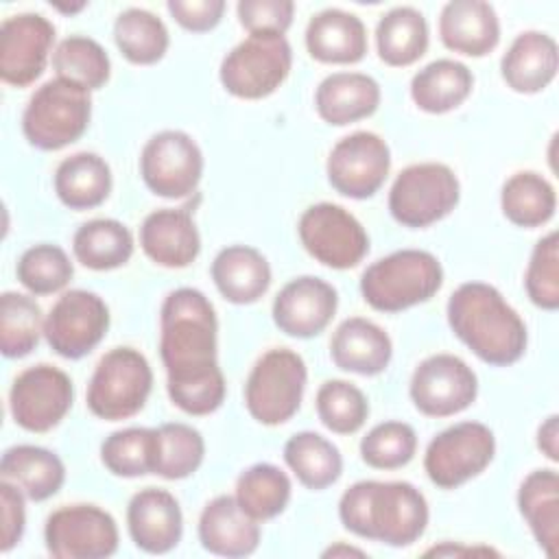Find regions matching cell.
<instances>
[{
    "instance_id": "41",
    "label": "cell",
    "mask_w": 559,
    "mask_h": 559,
    "mask_svg": "<svg viewBox=\"0 0 559 559\" xmlns=\"http://www.w3.org/2000/svg\"><path fill=\"white\" fill-rule=\"evenodd\" d=\"M157 430L155 472L166 480H181L192 476L205 456V441L201 432L188 424L170 421Z\"/></svg>"
},
{
    "instance_id": "52",
    "label": "cell",
    "mask_w": 559,
    "mask_h": 559,
    "mask_svg": "<svg viewBox=\"0 0 559 559\" xmlns=\"http://www.w3.org/2000/svg\"><path fill=\"white\" fill-rule=\"evenodd\" d=\"M85 7H87L85 2H79V4H74V7H63V4H55V9H57V11H61V13H68V15H70V13H79V11H83Z\"/></svg>"
},
{
    "instance_id": "10",
    "label": "cell",
    "mask_w": 559,
    "mask_h": 559,
    "mask_svg": "<svg viewBox=\"0 0 559 559\" xmlns=\"http://www.w3.org/2000/svg\"><path fill=\"white\" fill-rule=\"evenodd\" d=\"M496 454V437L480 421H459L441 430L426 448L424 469L441 489H456L483 474Z\"/></svg>"
},
{
    "instance_id": "20",
    "label": "cell",
    "mask_w": 559,
    "mask_h": 559,
    "mask_svg": "<svg viewBox=\"0 0 559 559\" xmlns=\"http://www.w3.org/2000/svg\"><path fill=\"white\" fill-rule=\"evenodd\" d=\"M127 526L133 544L151 555L170 552L183 533V515L177 498L159 487L133 493L127 507Z\"/></svg>"
},
{
    "instance_id": "23",
    "label": "cell",
    "mask_w": 559,
    "mask_h": 559,
    "mask_svg": "<svg viewBox=\"0 0 559 559\" xmlns=\"http://www.w3.org/2000/svg\"><path fill=\"white\" fill-rule=\"evenodd\" d=\"M439 37L452 52L485 57L500 41L496 9L485 0H452L439 15Z\"/></svg>"
},
{
    "instance_id": "37",
    "label": "cell",
    "mask_w": 559,
    "mask_h": 559,
    "mask_svg": "<svg viewBox=\"0 0 559 559\" xmlns=\"http://www.w3.org/2000/svg\"><path fill=\"white\" fill-rule=\"evenodd\" d=\"M114 41L129 63L153 66L164 59L170 35L155 13L131 7L116 17Z\"/></svg>"
},
{
    "instance_id": "30",
    "label": "cell",
    "mask_w": 559,
    "mask_h": 559,
    "mask_svg": "<svg viewBox=\"0 0 559 559\" xmlns=\"http://www.w3.org/2000/svg\"><path fill=\"white\" fill-rule=\"evenodd\" d=\"M518 509L539 548L555 557L559 542V474L550 467L533 469L518 489Z\"/></svg>"
},
{
    "instance_id": "14",
    "label": "cell",
    "mask_w": 559,
    "mask_h": 559,
    "mask_svg": "<svg viewBox=\"0 0 559 559\" xmlns=\"http://www.w3.org/2000/svg\"><path fill=\"white\" fill-rule=\"evenodd\" d=\"M109 330V308L92 290L74 288L63 293L50 308L44 336L50 349L63 358L87 356Z\"/></svg>"
},
{
    "instance_id": "24",
    "label": "cell",
    "mask_w": 559,
    "mask_h": 559,
    "mask_svg": "<svg viewBox=\"0 0 559 559\" xmlns=\"http://www.w3.org/2000/svg\"><path fill=\"white\" fill-rule=\"evenodd\" d=\"M559 68L557 41L542 31L520 33L500 61L504 83L518 94H537L546 90Z\"/></svg>"
},
{
    "instance_id": "9",
    "label": "cell",
    "mask_w": 559,
    "mask_h": 559,
    "mask_svg": "<svg viewBox=\"0 0 559 559\" xmlns=\"http://www.w3.org/2000/svg\"><path fill=\"white\" fill-rule=\"evenodd\" d=\"M461 199L454 170L439 162L406 166L389 190V212L404 227H428L445 218Z\"/></svg>"
},
{
    "instance_id": "51",
    "label": "cell",
    "mask_w": 559,
    "mask_h": 559,
    "mask_svg": "<svg viewBox=\"0 0 559 559\" xmlns=\"http://www.w3.org/2000/svg\"><path fill=\"white\" fill-rule=\"evenodd\" d=\"M347 555H356V557H365V552L360 548H354V546H345V544H336V546H330L323 557H347Z\"/></svg>"
},
{
    "instance_id": "47",
    "label": "cell",
    "mask_w": 559,
    "mask_h": 559,
    "mask_svg": "<svg viewBox=\"0 0 559 559\" xmlns=\"http://www.w3.org/2000/svg\"><path fill=\"white\" fill-rule=\"evenodd\" d=\"M238 22L249 35H284L295 15L293 0H240Z\"/></svg>"
},
{
    "instance_id": "11",
    "label": "cell",
    "mask_w": 559,
    "mask_h": 559,
    "mask_svg": "<svg viewBox=\"0 0 559 559\" xmlns=\"http://www.w3.org/2000/svg\"><path fill=\"white\" fill-rule=\"evenodd\" d=\"M297 234L304 249L323 266L352 269L369 253L362 223L336 203H314L299 216Z\"/></svg>"
},
{
    "instance_id": "35",
    "label": "cell",
    "mask_w": 559,
    "mask_h": 559,
    "mask_svg": "<svg viewBox=\"0 0 559 559\" xmlns=\"http://www.w3.org/2000/svg\"><path fill=\"white\" fill-rule=\"evenodd\" d=\"M284 461L297 480L314 491L334 485L343 474V456L338 448L312 430L297 432L286 441Z\"/></svg>"
},
{
    "instance_id": "8",
    "label": "cell",
    "mask_w": 559,
    "mask_h": 559,
    "mask_svg": "<svg viewBox=\"0 0 559 559\" xmlns=\"http://www.w3.org/2000/svg\"><path fill=\"white\" fill-rule=\"evenodd\" d=\"M293 50L284 35H249L221 61V85L236 98L271 96L290 74Z\"/></svg>"
},
{
    "instance_id": "48",
    "label": "cell",
    "mask_w": 559,
    "mask_h": 559,
    "mask_svg": "<svg viewBox=\"0 0 559 559\" xmlns=\"http://www.w3.org/2000/svg\"><path fill=\"white\" fill-rule=\"evenodd\" d=\"M223 0H168L166 9L173 20L192 33H207L223 20Z\"/></svg>"
},
{
    "instance_id": "32",
    "label": "cell",
    "mask_w": 559,
    "mask_h": 559,
    "mask_svg": "<svg viewBox=\"0 0 559 559\" xmlns=\"http://www.w3.org/2000/svg\"><path fill=\"white\" fill-rule=\"evenodd\" d=\"M474 87L472 70L456 59H437L411 81V98L426 114H448L463 105Z\"/></svg>"
},
{
    "instance_id": "42",
    "label": "cell",
    "mask_w": 559,
    "mask_h": 559,
    "mask_svg": "<svg viewBox=\"0 0 559 559\" xmlns=\"http://www.w3.org/2000/svg\"><path fill=\"white\" fill-rule=\"evenodd\" d=\"M157 430L155 428H122L111 432L100 445L103 465L122 478H138L155 472Z\"/></svg>"
},
{
    "instance_id": "31",
    "label": "cell",
    "mask_w": 559,
    "mask_h": 559,
    "mask_svg": "<svg viewBox=\"0 0 559 559\" xmlns=\"http://www.w3.org/2000/svg\"><path fill=\"white\" fill-rule=\"evenodd\" d=\"M55 192L70 210L81 212L98 207L111 192L109 164L90 151L61 159L55 170Z\"/></svg>"
},
{
    "instance_id": "29",
    "label": "cell",
    "mask_w": 559,
    "mask_h": 559,
    "mask_svg": "<svg viewBox=\"0 0 559 559\" xmlns=\"http://www.w3.org/2000/svg\"><path fill=\"white\" fill-rule=\"evenodd\" d=\"M0 476L2 480L13 483L28 500L41 502L52 498L63 487L66 467L55 452L22 443L2 454Z\"/></svg>"
},
{
    "instance_id": "2",
    "label": "cell",
    "mask_w": 559,
    "mask_h": 559,
    "mask_svg": "<svg viewBox=\"0 0 559 559\" xmlns=\"http://www.w3.org/2000/svg\"><path fill=\"white\" fill-rule=\"evenodd\" d=\"M341 524L365 539L411 546L428 526V502L406 480H358L338 500Z\"/></svg>"
},
{
    "instance_id": "33",
    "label": "cell",
    "mask_w": 559,
    "mask_h": 559,
    "mask_svg": "<svg viewBox=\"0 0 559 559\" xmlns=\"http://www.w3.org/2000/svg\"><path fill=\"white\" fill-rule=\"evenodd\" d=\"M378 57L393 68L413 66L428 50V24L415 7L386 11L376 26Z\"/></svg>"
},
{
    "instance_id": "19",
    "label": "cell",
    "mask_w": 559,
    "mask_h": 559,
    "mask_svg": "<svg viewBox=\"0 0 559 559\" xmlns=\"http://www.w3.org/2000/svg\"><path fill=\"white\" fill-rule=\"evenodd\" d=\"M338 295L332 284L314 275L290 280L273 299V321L295 338L321 334L336 314Z\"/></svg>"
},
{
    "instance_id": "38",
    "label": "cell",
    "mask_w": 559,
    "mask_h": 559,
    "mask_svg": "<svg viewBox=\"0 0 559 559\" xmlns=\"http://www.w3.org/2000/svg\"><path fill=\"white\" fill-rule=\"evenodd\" d=\"M290 478L273 463H255L236 480L238 504L258 522L273 520L288 507Z\"/></svg>"
},
{
    "instance_id": "16",
    "label": "cell",
    "mask_w": 559,
    "mask_h": 559,
    "mask_svg": "<svg viewBox=\"0 0 559 559\" xmlns=\"http://www.w3.org/2000/svg\"><path fill=\"white\" fill-rule=\"evenodd\" d=\"M391 168L389 144L371 131H354L341 138L325 164L330 186L349 199H369L386 181Z\"/></svg>"
},
{
    "instance_id": "21",
    "label": "cell",
    "mask_w": 559,
    "mask_h": 559,
    "mask_svg": "<svg viewBox=\"0 0 559 559\" xmlns=\"http://www.w3.org/2000/svg\"><path fill=\"white\" fill-rule=\"evenodd\" d=\"M140 247L155 264L183 269L197 260L201 236L186 207H162L142 221Z\"/></svg>"
},
{
    "instance_id": "5",
    "label": "cell",
    "mask_w": 559,
    "mask_h": 559,
    "mask_svg": "<svg viewBox=\"0 0 559 559\" xmlns=\"http://www.w3.org/2000/svg\"><path fill=\"white\" fill-rule=\"evenodd\" d=\"M92 96L85 87L66 79H50L28 98L22 114V131L31 146L59 151L76 142L90 127Z\"/></svg>"
},
{
    "instance_id": "27",
    "label": "cell",
    "mask_w": 559,
    "mask_h": 559,
    "mask_svg": "<svg viewBox=\"0 0 559 559\" xmlns=\"http://www.w3.org/2000/svg\"><path fill=\"white\" fill-rule=\"evenodd\" d=\"M306 48L321 63H358L367 52V28L349 11L323 9L306 26Z\"/></svg>"
},
{
    "instance_id": "18",
    "label": "cell",
    "mask_w": 559,
    "mask_h": 559,
    "mask_svg": "<svg viewBox=\"0 0 559 559\" xmlns=\"http://www.w3.org/2000/svg\"><path fill=\"white\" fill-rule=\"evenodd\" d=\"M55 26L39 13H17L0 26V76L4 83L26 87L46 70Z\"/></svg>"
},
{
    "instance_id": "17",
    "label": "cell",
    "mask_w": 559,
    "mask_h": 559,
    "mask_svg": "<svg viewBox=\"0 0 559 559\" xmlns=\"http://www.w3.org/2000/svg\"><path fill=\"white\" fill-rule=\"evenodd\" d=\"M408 391L419 413L428 417H450L474 404L478 378L463 358L435 354L415 367Z\"/></svg>"
},
{
    "instance_id": "36",
    "label": "cell",
    "mask_w": 559,
    "mask_h": 559,
    "mask_svg": "<svg viewBox=\"0 0 559 559\" xmlns=\"http://www.w3.org/2000/svg\"><path fill=\"white\" fill-rule=\"evenodd\" d=\"M500 207L507 221L518 227L546 225L557 210V192L552 183L533 170L511 175L500 190Z\"/></svg>"
},
{
    "instance_id": "6",
    "label": "cell",
    "mask_w": 559,
    "mask_h": 559,
    "mask_svg": "<svg viewBox=\"0 0 559 559\" xmlns=\"http://www.w3.org/2000/svg\"><path fill=\"white\" fill-rule=\"evenodd\" d=\"M153 389V371L144 354L114 347L96 365L87 384V408L105 421L129 419L140 413Z\"/></svg>"
},
{
    "instance_id": "39",
    "label": "cell",
    "mask_w": 559,
    "mask_h": 559,
    "mask_svg": "<svg viewBox=\"0 0 559 559\" xmlns=\"http://www.w3.org/2000/svg\"><path fill=\"white\" fill-rule=\"evenodd\" d=\"M52 68L59 79L76 83L87 92L100 90L111 74V61L105 48L85 35L61 39L52 52Z\"/></svg>"
},
{
    "instance_id": "44",
    "label": "cell",
    "mask_w": 559,
    "mask_h": 559,
    "mask_svg": "<svg viewBox=\"0 0 559 559\" xmlns=\"http://www.w3.org/2000/svg\"><path fill=\"white\" fill-rule=\"evenodd\" d=\"M317 415L328 430L352 435L365 426L369 402L356 384L347 380H328L317 391Z\"/></svg>"
},
{
    "instance_id": "28",
    "label": "cell",
    "mask_w": 559,
    "mask_h": 559,
    "mask_svg": "<svg viewBox=\"0 0 559 559\" xmlns=\"http://www.w3.org/2000/svg\"><path fill=\"white\" fill-rule=\"evenodd\" d=\"M212 280L218 293L238 306L258 301L271 286L269 260L249 245H229L212 262Z\"/></svg>"
},
{
    "instance_id": "25",
    "label": "cell",
    "mask_w": 559,
    "mask_h": 559,
    "mask_svg": "<svg viewBox=\"0 0 559 559\" xmlns=\"http://www.w3.org/2000/svg\"><path fill=\"white\" fill-rule=\"evenodd\" d=\"M330 356L332 362L343 371L378 376L391 362L393 343L389 334L373 321L349 317L332 334Z\"/></svg>"
},
{
    "instance_id": "4",
    "label": "cell",
    "mask_w": 559,
    "mask_h": 559,
    "mask_svg": "<svg viewBox=\"0 0 559 559\" xmlns=\"http://www.w3.org/2000/svg\"><path fill=\"white\" fill-rule=\"evenodd\" d=\"M441 284L443 269L437 255L424 249H400L365 269L360 293L378 312H402L428 301Z\"/></svg>"
},
{
    "instance_id": "13",
    "label": "cell",
    "mask_w": 559,
    "mask_h": 559,
    "mask_svg": "<svg viewBox=\"0 0 559 559\" xmlns=\"http://www.w3.org/2000/svg\"><path fill=\"white\" fill-rule=\"evenodd\" d=\"M46 550L57 559H105L118 550V526L96 504H68L52 511L44 526Z\"/></svg>"
},
{
    "instance_id": "12",
    "label": "cell",
    "mask_w": 559,
    "mask_h": 559,
    "mask_svg": "<svg viewBox=\"0 0 559 559\" xmlns=\"http://www.w3.org/2000/svg\"><path fill=\"white\" fill-rule=\"evenodd\" d=\"M140 175L153 194L183 199L203 177V153L186 131H159L140 153Z\"/></svg>"
},
{
    "instance_id": "45",
    "label": "cell",
    "mask_w": 559,
    "mask_h": 559,
    "mask_svg": "<svg viewBox=\"0 0 559 559\" xmlns=\"http://www.w3.org/2000/svg\"><path fill=\"white\" fill-rule=\"evenodd\" d=\"M417 450V435L411 424L382 421L360 441V459L373 469H397L411 463Z\"/></svg>"
},
{
    "instance_id": "46",
    "label": "cell",
    "mask_w": 559,
    "mask_h": 559,
    "mask_svg": "<svg viewBox=\"0 0 559 559\" xmlns=\"http://www.w3.org/2000/svg\"><path fill=\"white\" fill-rule=\"evenodd\" d=\"M524 288L528 299L542 310L559 308V236L557 231L546 234L533 247L526 273Z\"/></svg>"
},
{
    "instance_id": "7",
    "label": "cell",
    "mask_w": 559,
    "mask_h": 559,
    "mask_svg": "<svg viewBox=\"0 0 559 559\" xmlns=\"http://www.w3.org/2000/svg\"><path fill=\"white\" fill-rule=\"evenodd\" d=\"M306 382L308 369L297 352L286 347L269 349L249 371L245 406L249 415L264 426L284 424L299 411Z\"/></svg>"
},
{
    "instance_id": "49",
    "label": "cell",
    "mask_w": 559,
    "mask_h": 559,
    "mask_svg": "<svg viewBox=\"0 0 559 559\" xmlns=\"http://www.w3.org/2000/svg\"><path fill=\"white\" fill-rule=\"evenodd\" d=\"M24 493L9 480L0 483V504H2V552H9L24 535L26 509Z\"/></svg>"
},
{
    "instance_id": "15",
    "label": "cell",
    "mask_w": 559,
    "mask_h": 559,
    "mask_svg": "<svg viewBox=\"0 0 559 559\" xmlns=\"http://www.w3.org/2000/svg\"><path fill=\"white\" fill-rule=\"evenodd\" d=\"M74 386L66 371L52 365L24 369L11 384L9 408L13 421L28 432H48L72 408Z\"/></svg>"
},
{
    "instance_id": "43",
    "label": "cell",
    "mask_w": 559,
    "mask_h": 559,
    "mask_svg": "<svg viewBox=\"0 0 559 559\" xmlns=\"http://www.w3.org/2000/svg\"><path fill=\"white\" fill-rule=\"evenodd\" d=\"M15 273L28 293L52 295L70 284L74 266L61 247L39 242L22 253Z\"/></svg>"
},
{
    "instance_id": "22",
    "label": "cell",
    "mask_w": 559,
    "mask_h": 559,
    "mask_svg": "<svg viewBox=\"0 0 559 559\" xmlns=\"http://www.w3.org/2000/svg\"><path fill=\"white\" fill-rule=\"evenodd\" d=\"M199 542L218 557H247L260 544V524L236 496H216L199 515Z\"/></svg>"
},
{
    "instance_id": "50",
    "label": "cell",
    "mask_w": 559,
    "mask_h": 559,
    "mask_svg": "<svg viewBox=\"0 0 559 559\" xmlns=\"http://www.w3.org/2000/svg\"><path fill=\"white\" fill-rule=\"evenodd\" d=\"M537 448L552 461H559V417L550 415L537 428Z\"/></svg>"
},
{
    "instance_id": "40",
    "label": "cell",
    "mask_w": 559,
    "mask_h": 559,
    "mask_svg": "<svg viewBox=\"0 0 559 559\" xmlns=\"http://www.w3.org/2000/svg\"><path fill=\"white\" fill-rule=\"evenodd\" d=\"M39 304L22 293L7 290L0 297V349L7 358L28 356L44 334Z\"/></svg>"
},
{
    "instance_id": "34",
    "label": "cell",
    "mask_w": 559,
    "mask_h": 559,
    "mask_svg": "<svg viewBox=\"0 0 559 559\" xmlns=\"http://www.w3.org/2000/svg\"><path fill=\"white\" fill-rule=\"evenodd\" d=\"M72 251L85 269L111 271L131 260L133 236L116 218H94L74 231Z\"/></svg>"
},
{
    "instance_id": "26",
    "label": "cell",
    "mask_w": 559,
    "mask_h": 559,
    "mask_svg": "<svg viewBox=\"0 0 559 559\" xmlns=\"http://www.w3.org/2000/svg\"><path fill=\"white\" fill-rule=\"evenodd\" d=\"M380 85L373 76L362 72H332L317 92L314 107L323 122L345 127L369 118L380 105Z\"/></svg>"
},
{
    "instance_id": "1",
    "label": "cell",
    "mask_w": 559,
    "mask_h": 559,
    "mask_svg": "<svg viewBox=\"0 0 559 559\" xmlns=\"http://www.w3.org/2000/svg\"><path fill=\"white\" fill-rule=\"evenodd\" d=\"M216 336V312L201 290L183 286L166 295L159 310V356L168 397L188 415H210L225 400Z\"/></svg>"
},
{
    "instance_id": "3",
    "label": "cell",
    "mask_w": 559,
    "mask_h": 559,
    "mask_svg": "<svg viewBox=\"0 0 559 559\" xmlns=\"http://www.w3.org/2000/svg\"><path fill=\"white\" fill-rule=\"evenodd\" d=\"M448 323L483 362L507 367L518 362L528 343V332L502 293L485 282H465L448 299Z\"/></svg>"
}]
</instances>
